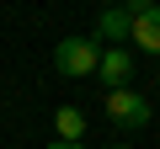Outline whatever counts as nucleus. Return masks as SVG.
Listing matches in <instances>:
<instances>
[{
    "label": "nucleus",
    "instance_id": "nucleus-1",
    "mask_svg": "<svg viewBox=\"0 0 160 149\" xmlns=\"http://www.w3.org/2000/svg\"><path fill=\"white\" fill-rule=\"evenodd\" d=\"M102 64V43L96 37H64L53 48V69L64 74V80H80V74H96Z\"/></svg>",
    "mask_w": 160,
    "mask_h": 149
},
{
    "label": "nucleus",
    "instance_id": "nucleus-2",
    "mask_svg": "<svg viewBox=\"0 0 160 149\" xmlns=\"http://www.w3.org/2000/svg\"><path fill=\"white\" fill-rule=\"evenodd\" d=\"M107 117H112L118 128H144V123H149V96H139L133 85L107 91Z\"/></svg>",
    "mask_w": 160,
    "mask_h": 149
},
{
    "label": "nucleus",
    "instance_id": "nucleus-3",
    "mask_svg": "<svg viewBox=\"0 0 160 149\" xmlns=\"http://www.w3.org/2000/svg\"><path fill=\"white\" fill-rule=\"evenodd\" d=\"M128 11H133V37L128 43H139L144 53L160 59V6L155 0H128Z\"/></svg>",
    "mask_w": 160,
    "mask_h": 149
},
{
    "label": "nucleus",
    "instance_id": "nucleus-4",
    "mask_svg": "<svg viewBox=\"0 0 160 149\" xmlns=\"http://www.w3.org/2000/svg\"><path fill=\"white\" fill-rule=\"evenodd\" d=\"M128 37H133V11H128V6H112V11L96 16V43L118 48V43H128Z\"/></svg>",
    "mask_w": 160,
    "mask_h": 149
},
{
    "label": "nucleus",
    "instance_id": "nucleus-5",
    "mask_svg": "<svg viewBox=\"0 0 160 149\" xmlns=\"http://www.w3.org/2000/svg\"><path fill=\"white\" fill-rule=\"evenodd\" d=\"M96 74H102V85H107V91H123V85H128V74H133V53H128V48H102Z\"/></svg>",
    "mask_w": 160,
    "mask_h": 149
},
{
    "label": "nucleus",
    "instance_id": "nucleus-6",
    "mask_svg": "<svg viewBox=\"0 0 160 149\" xmlns=\"http://www.w3.org/2000/svg\"><path fill=\"white\" fill-rule=\"evenodd\" d=\"M53 128H59V144H80V133H86L80 107H59V112H53Z\"/></svg>",
    "mask_w": 160,
    "mask_h": 149
},
{
    "label": "nucleus",
    "instance_id": "nucleus-7",
    "mask_svg": "<svg viewBox=\"0 0 160 149\" xmlns=\"http://www.w3.org/2000/svg\"><path fill=\"white\" fill-rule=\"evenodd\" d=\"M48 149H86V144H59V138H53V144H48Z\"/></svg>",
    "mask_w": 160,
    "mask_h": 149
},
{
    "label": "nucleus",
    "instance_id": "nucleus-8",
    "mask_svg": "<svg viewBox=\"0 0 160 149\" xmlns=\"http://www.w3.org/2000/svg\"><path fill=\"white\" fill-rule=\"evenodd\" d=\"M112 149H128V144H112Z\"/></svg>",
    "mask_w": 160,
    "mask_h": 149
}]
</instances>
